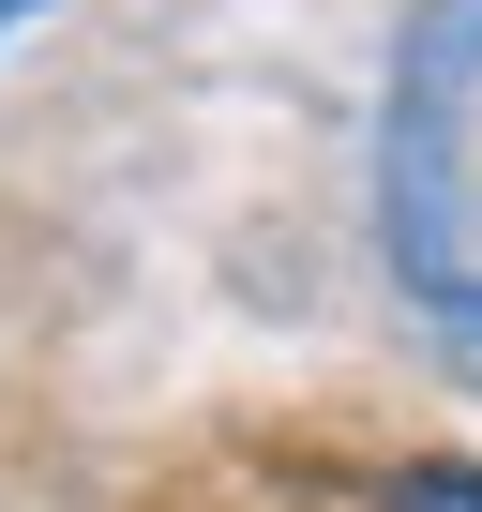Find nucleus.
Returning a JSON list of instances; mask_svg holds the SVG:
<instances>
[{
  "label": "nucleus",
  "mask_w": 482,
  "mask_h": 512,
  "mask_svg": "<svg viewBox=\"0 0 482 512\" xmlns=\"http://www.w3.org/2000/svg\"><path fill=\"white\" fill-rule=\"evenodd\" d=\"M377 226L407 302L482 362V0H422L377 121Z\"/></svg>",
  "instance_id": "nucleus-1"
},
{
  "label": "nucleus",
  "mask_w": 482,
  "mask_h": 512,
  "mask_svg": "<svg viewBox=\"0 0 482 512\" xmlns=\"http://www.w3.org/2000/svg\"><path fill=\"white\" fill-rule=\"evenodd\" d=\"M377 512H482V467H407L377 482Z\"/></svg>",
  "instance_id": "nucleus-2"
},
{
  "label": "nucleus",
  "mask_w": 482,
  "mask_h": 512,
  "mask_svg": "<svg viewBox=\"0 0 482 512\" xmlns=\"http://www.w3.org/2000/svg\"><path fill=\"white\" fill-rule=\"evenodd\" d=\"M16 16H46V0H0V31H16Z\"/></svg>",
  "instance_id": "nucleus-3"
}]
</instances>
